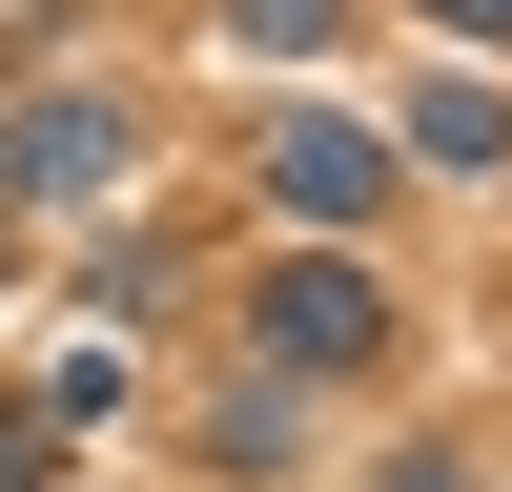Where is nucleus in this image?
Here are the masks:
<instances>
[{
  "label": "nucleus",
  "mask_w": 512,
  "mask_h": 492,
  "mask_svg": "<svg viewBox=\"0 0 512 492\" xmlns=\"http://www.w3.org/2000/svg\"><path fill=\"white\" fill-rule=\"evenodd\" d=\"M123 144H144V123H123L103 82H62V103L0 123V205H82V185H123Z\"/></svg>",
  "instance_id": "f257e3e1"
},
{
  "label": "nucleus",
  "mask_w": 512,
  "mask_h": 492,
  "mask_svg": "<svg viewBox=\"0 0 512 492\" xmlns=\"http://www.w3.org/2000/svg\"><path fill=\"white\" fill-rule=\"evenodd\" d=\"M267 185L308 205V226H369V205H390V144L328 123V103H287V123H267Z\"/></svg>",
  "instance_id": "f03ea898"
},
{
  "label": "nucleus",
  "mask_w": 512,
  "mask_h": 492,
  "mask_svg": "<svg viewBox=\"0 0 512 492\" xmlns=\"http://www.w3.org/2000/svg\"><path fill=\"white\" fill-rule=\"evenodd\" d=\"M369 328H390L369 267H287V287H267V349H287V369H369Z\"/></svg>",
  "instance_id": "7ed1b4c3"
},
{
  "label": "nucleus",
  "mask_w": 512,
  "mask_h": 492,
  "mask_svg": "<svg viewBox=\"0 0 512 492\" xmlns=\"http://www.w3.org/2000/svg\"><path fill=\"white\" fill-rule=\"evenodd\" d=\"M410 164H512V103L492 82H431V103H410Z\"/></svg>",
  "instance_id": "20e7f679"
},
{
  "label": "nucleus",
  "mask_w": 512,
  "mask_h": 492,
  "mask_svg": "<svg viewBox=\"0 0 512 492\" xmlns=\"http://www.w3.org/2000/svg\"><path fill=\"white\" fill-rule=\"evenodd\" d=\"M226 451H246V472H287V451H308V390H287V369H267V390H226Z\"/></svg>",
  "instance_id": "39448f33"
},
{
  "label": "nucleus",
  "mask_w": 512,
  "mask_h": 492,
  "mask_svg": "<svg viewBox=\"0 0 512 492\" xmlns=\"http://www.w3.org/2000/svg\"><path fill=\"white\" fill-rule=\"evenodd\" d=\"M226 21H246V41H267V62H308V41H328V21H349V0H226Z\"/></svg>",
  "instance_id": "423d86ee"
},
{
  "label": "nucleus",
  "mask_w": 512,
  "mask_h": 492,
  "mask_svg": "<svg viewBox=\"0 0 512 492\" xmlns=\"http://www.w3.org/2000/svg\"><path fill=\"white\" fill-rule=\"evenodd\" d=\"M431 21H451V41H512V0H431Z\"/></svg>",
  "instance_id": "0eeeda50"
}]
</instances>
